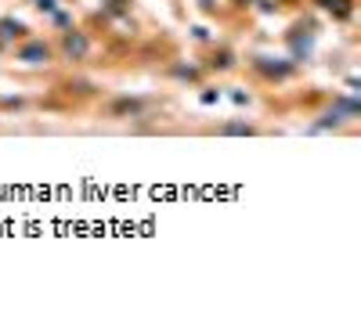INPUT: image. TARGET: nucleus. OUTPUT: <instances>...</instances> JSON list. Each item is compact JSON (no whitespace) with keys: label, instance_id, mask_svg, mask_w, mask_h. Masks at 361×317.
Listing matches in <instances>:
<instances>
[{"label":"nucleus","instance_id":"f257e3e1","mask_svg":"<svg viewBox=\"0 0 361 317\" xmlns=\"http://www.w3.org/2000/svg\"><path fill=\"white\" fill-rule=\"evenodd\" d=\"M61 47H66V54H69V58H83V54H87V40H83L80 33H69Z\"/></svg>","mask_w":361,"mask_h":317},{"label":"nucleus","instance_id":"f03ea898","mask_svg":"<svg viewBox=\"0 0 361 317\" xmlns=\"http://www.w3.org/2000/svg\"><path fill=\"white\" fill-rule=\"evenodd\" d=\"M47 54H51V51H47L44 44H33V47H26V51H22V58H26V61H33V65H40V61H47Z\"/></svg>","mask_w":361,"mask_h":317},{"label":"nucleus","instance_id":"7ed1b4c3","mask_svg":"<svg viewBox=\"0 0 361 317\" xmlns=\"http://www.w3.org/2000/svg\"><path fill=\"white\" fill-rule=\"evenodd\" d=\"M318 4H322L325 11H332V15H339V18L351 15V0H318Z\"/></svg>","mask_w":361,"mask_h":317},{"label":"nucleus","instance_id":"20e7f679","mask_svg":"<svg viewBox=\"0 0 361 317\" xmlns=\"http://www.w3.org/2000/svg\"><path fill=\"white\" fill-rule=\"evenodd\" d=\"M224 134H249V126H242V123H235V126H224Z\"/></svg>","mask_w":361,"mask_h":317}]
</instances>
